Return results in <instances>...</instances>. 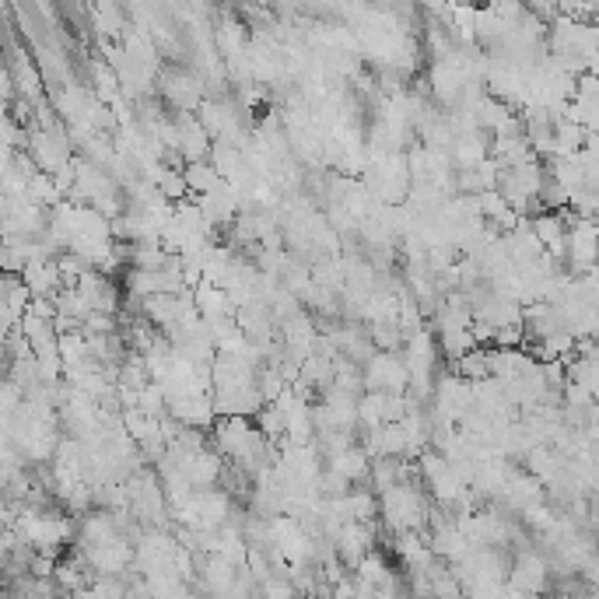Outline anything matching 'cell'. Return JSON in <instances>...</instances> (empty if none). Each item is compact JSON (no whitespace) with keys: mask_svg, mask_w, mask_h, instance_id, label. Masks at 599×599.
Here are the masks:
<instances>
[{"mask_svg":"<svg viewBox=\"0 0 599 599\" xmlns=\"http://www.w3.org/2000/svg\"><path fill=\"white\" fill-rule=\"evenodd\" d=\"M365 390L379 393H406L411 390V365L403 351H375L365 362Z\"/></svg>","mask_w":599,"mask_h":599,"instance_id":"cell-1","label":"cell"},{"mask_svg":"<svg viewBox=\"0 0 599 599\" xmlns=\"http://www.w3.org/2000/svg\"><path fill=\"white\" fill-rule=\"evenodd\" d=\"M564 259L571 263L575 277H582L596 267L599 263V225H596V218H575L568 225Z\"/></svg>","mask_w":599,"mask_h":599,"instance_id":"cell-2","label":"cell"},{"mask_svg":"<svg viewBox=\"0 0 599 599\" xmlns=\"http://www.w3.org/2000/svg\"><path fill=\"white\" fill-rule=\"evenodd\" d=\"M375 540H379L375 522L351 519V522L341 526L337 533H333V550H337V558H341L347 568H354L365 554H372V550H375Z\"/></svg>","mask_w":599,"mask_h":599,"instance_id":"cell-3","label":"cell"},{"mask_svg":"<svg viewBox=\"0 0 599 599\" xmlns=\"http://www.w3.org/2000/svg\"><path fill=\"white\" fill-rule=\"evenodd\" d=\"M547 579H550V564L540 550H522V554L512 558V568H509V589L515 592H540L547 589Z\"/></svg>","mask_w":599,"mask_h":599,"instance_id":"cell-4","label":"cell"},{"mask_svg":"<svg viewBox=\"0 0 599 599\" xmlns=\"http://www.w3.org/2000/svg\"><path fill=\"white\" fill-rule=\"evenodd\" d=\"M564 210H540L533 218V228L540 235L543 249L554 256V259H564V246H568V222L561 218Z\"/></svg>","mask_w":599,"mask_h":599,"instance_id":"cell-5","label":"cell"},{"mask_svg":"<svg viewBox=\"0 0 599 599\" xmlns=\"http://www.w3.org/2000/svg\"><path fill=\"white\" fill-rule=\"evenodd\" d=\"M32 161L39 165L42 173H60L70 165V151H67V140H57V134H39L32 137Z\"/></svg>","mask_w":599,"mask_h":599,"instance_id":"cell-6","label":"cell"},{"mask_svg":"<svg viewBox=\"0 0 599 599\" xmlns=\"http://www.w3.org/2000/svg\"><path fill=\"white\" fill-rule=\"evenodd\" d=\"M183 173H186L189 194H194V197H204V194H210V189H218V186L225 183V176H222L218 169H214V165H210V158L183 165Z\"/></svg>","mask_w":599,"mask_h":599,"instance_id":"cell-7","label":"cell"},{"mask_svg":"<svg viewBox=\"0 0 599 599\" xmlns=\"http://www.w3.org/2000/svg\"><path fill=\"white\" fill-rule=\"evenodd\" d=\"M596 225H599V210H596Z\"/></svg>","mask_w":599,"mask_h":599,"instance_id":"cell-8","label":"cell"}]
</instances>
